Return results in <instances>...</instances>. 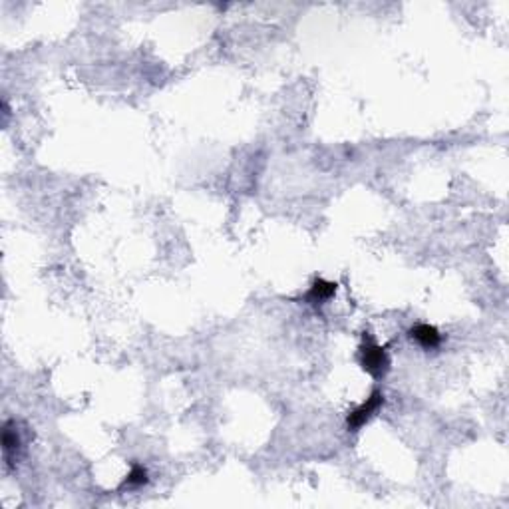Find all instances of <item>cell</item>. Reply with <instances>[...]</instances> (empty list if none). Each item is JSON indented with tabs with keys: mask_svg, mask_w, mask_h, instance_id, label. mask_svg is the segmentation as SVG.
<instances>
[{
	"mask_svg": "<svg viewBox=\"0 0 509 509\" xmlns=\"http://www.w3.org/2000/svg\"><path fill=\"white\" fill-rule=\"evenodd\" d=\"M148 482V470L144 466H139V463H134L132 466V472L127 473V477H125L124 484H122V489L124 487H139V485H146Z\"/></svg>",
	"mask_w": 509,
	"mask_h": 509,
	"instance_id": "8992f818",
	"label": "cell"
},
{
	"mask_svg": "<svg viewBox=\"0 0 509 509\" xmlns=\"http://www.w3.org/2000/svg\"><path fill=\"white\" fill-rule=\"evenodd\" d=\"M20 449V432L16 428V422H6L2 426V452L4 460L11 463L16 452Z\"/></svg>",
	"mask_w": 509,
	"mask_h": 509,
	"instance_id": "5b68a950",
	"label": "cell"
},
{
	"mask_svg": "<svg viewBox=\"0 0 509 509\" xmlns=\"http://www.w3.org/2000/svg\"><path fill=\"white\" fill-rule=\"evenodd\" d=\"M410 336L412 340H416L426 350H434L442 344V335L438 333L435 326L430 324H416L414 328H410Z\"/></svg>",
	"mask_w": 509,
	"mask_h": 509,
	"instance_id": "277c9868",
	"label": "cell"
},
{
	"mask_svg": "<svg viewBox=\"0 0 509 509\" xmlns=\"http://www.w3.org/2000/svg\"><path fill=\"white\" fill-rule=\"evenodd\" d=\"M361 366L376 380L384 378L390 372V356L386 348L376 344L372 338L364 340L361 347Z\"/></svg>",
	"mask_w": 509,
	"mask_h": 509,
	"instance_id": "6da1fadb",
	"label": "cell"
},
{
	"mask_svg": "<svg viewBox=\"0 0 509 509\" xmlns=\"http://www.w3.org/2000/svg\"><path fill=\"white\" fill-rule=\"evenodd\" d=\"M382 406H384V394L380 390H374L372 394L366 398L358 408H354V410L348 414L347 428L350 432H358L362 426L368 422Z\"/></svg>",
	"mask_w": 509,
	"mask_h": 509,
	"instance_id": "7a4b0ae2",
	"label": "cell"
},
{
	"mask_svg": "<svg viewBox=\"0 0 509 509\" xmlns=\"http://www.w3.org/2000/svg\"><path fill=\"white\" fill-rule=\"evenodd\" d=\"M336 288H338V285L333 283V281L314 279V283H312L311 288H309V293L305 295V300H307L309 305L319 307V305H323V302H326V300H330V298L335 297Z\"/></svg>",
	"mask_w": 509,
	"mask_h": 509,
	"instance_id": "3957f363",
	"label": "cell"
}]
</instances>
